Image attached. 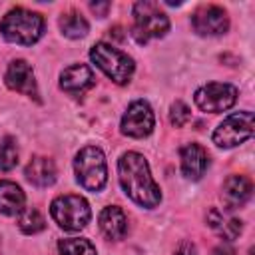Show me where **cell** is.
I'll return each mask as SVG.
<instances>
[{"label": "cell", "mask_w": 255, "mask_h": 255, "mask_svg": "<svg viewBox=\"0 0 255 255\" xmlns=\"http://www.w3.org/2000/svg\"><path fill=\"white\" fill-rule=\"evenodd\" d=\"M118 171H120V183L131 201L149 209L161 201L159 187L153 181L143 155L135 151L124 153L118 161Z\"/></svg>", "instance_id": "1"}, {"label": "cell", "mask_w": 255, "mask_h": 255, "mask_svg": "<svg viewBox=\"0 0 255 255\" xmlns=\"http://www.w3.org/2000/svg\"><path fill=\"white\" fill-rule=\"evenodd\" d=\"M0 32L8 42L20 46H32L34 42L40 40L44 32V18L26 8H14L2 18Z\"/></svg>", "instance_id": "2"}, {"label": "cell", "mask_w": 255, "mask_h": 255, "mask_svg": "<svg viewBox=\"0 0 255 255\" xmlns=\"http://www.w3.org/2000/svg\"><path fill=\"white\" fill-rule=\"evenodd\" d=\"M169 30V18L155 2H137L133 4V28L131 34L137 44H145L153 38L165 36Z\"/></svg>", "instance_id": "3"}, {"label": "cell", "mask_w": 255, "mask_h": 255, "mask_svg": "<svg viewBox=\"0 0 255 255\" xmlns=\"http://www.w3.org/2000/svg\"><path fill=\"white\" fill-rule=\"evenodd\" d=\"M90 58L110 80H114L120 86L129 82L133 68H135L133 60L126 52H122V50H118L106 42L94 44L90 50Z\"/></svg>", "instance_id": "4"}, {"label": "cell", "mask_w": 255, "mask_h": 255, "mask_svg": "<svg viewBox=\"0 0 255 255\" xmlns=\"http://www.w3.org/2000/svg\"><path fill=\"white\" fill-rule=\"evenodd\" d=\"M76 179L88 191H100L108 181V167L104 151L96 145H88L78 151L74 159Z\"/></svg>", "instance_id": "5"}, {"label": "cell", "mask_w": 255, "mask_h": 255, "mask_svg": "<svg viewBox=\"0 0 255 255\" xmlns=\"http://www.w3.org/2000/svg\"><path fill=\"white\" fill-rule=\"evenodd\" d=\"M50 213H52V219L66 231L84 229L92 217L90 203L84 197L72 195V193L56 197L50 205Z\"/></svg>", "instance_id": "6"}, {"label": "cell", "mask_w": 255, "mask_h": 255, "mask_svg": "<svg viewBox=\"0 0 255 255\" xmlns=\"http://www.w3.org/2000/svg\"><path fill=\"white\" fill-rule=\"evenodd\" d=\"M253 135V114L235 112L227 116L213 131V143L219 147H235Z\"/></svg>", "instance_id": "7"}, {"label": "cell", "mask_w": 255, "mask_h": 255, "mask_svg": "<svg viewBox=\"0 0 255 255\" xmlns=\"http://www.w3.org/2000/svg\"><path fill=\"white\" fill-rule=\"evenodd\" d=\"M235 100H237V88L221 82H209L201 86L193 96L195 106L201 112H209V114H219L229 110L235 104Z\"/></svg>", "instance_id": "8"}, {"label": "cell", "mask_w": 255, "mask_h": 255, "mask_svg": "<svg viewBox=\"0 0 255 255\" xmlns=\"http://www.w3.org/2000/svg\"><path fill=\"white\" fill-rule=\"evenodd\" d=\"M155 118L147 102L135 100L128 106V112L122 118V131L129 137H145L153 131Z\"/></svg>", "instance_id": "9"}, {"label": "cell", "mask_w": 255, "mask_h": 255, "mask_svg": "<svg viewBox=\"0 0 255 255\" xmlns=\"http://www.w3.org/2000/svg\"><path fill=\"white\" fill-rule=\"evenodd\" d=\"M191 24H193V30L201 36H219V34L227 32L229 18L223 8L209 4V6H201L193 12Z\"/></svg>", "instance_id": "10"}, {"label": "cell", "mask_w": 255, "mask_h": 255, "mask_svg": "<svg viewBox=\"0 0 255 255\" xmlns=\"http://www.w3.org/2000/svg\"><path fill=\"white\" fill-rule=\"evenodd\" d=\"M4 82H6V86H8L10 90H14V92H20V94L38 98L36 78H34L32 66H30L26 60H14V62L8 66V70H6Z\"/></svg>", "instance_id": "11"}, {"label": "cell", "mask_w": 255, "mask_h": 255, "mask_svg": "<svg viewBox=\"0 0 255 255\" xmlns=\"http://www.w3.org/2000/svg\"><path fill=\"white\" fill-rule=\"evenodd\" d=\"M96 84L94 72L86 64H74L68 66L60 76V88L72 96H80L86 90H90Z\"/></svg>", "instance_id": "12"}, {"label": "cell", "mask_w": 255, "mask_h": 255, "mask_svg": "<svg viewBox=\"0 0 255 255\" xmlns=\"http://www.w3.org/2000/svg\"><path fill=\"white\" fill-rule=\"evenodd\" d=\"M181 171L187 179H199L207 165H209V159H207V151L199 145V143H187L181 147Z\"/></svg>", "instance_id": "13"}, {"label": "cell", "mask_w": 255, "mask_h": 255, "mask_svg": "<svg viewBox=\"0 0 255 255\" xmlns=\"http://www.w3.org/2000/svg\"><path fill=\"white\" fill-rule=\"evenodd\" d=\"M253 185L251 179L245 175H229L223 183V201L229 209H237L245 205L251 197Z\"/></svg>", "instance_id": "14"}, {"label": "cell", "mask_w": 255, "mask_h": 255, "mask_svg": "<svg viewBox=\"0 0 255 255\" xmlns=\"http://www.w3.org/2000/svg\"><path fill=\"white\" fill-rule=\"evenodd\" d=\"M100 229L108 239L120 241L128 233V217L118 205H110L100 213Z\"/></svg>", "instance_id": "15"}, {"label": "cell", "mask_w": 255, "mask_h": 255, "mask_svg": "<svg viewBox=\"0 0 255 255\" xmlns=\"http://www.w3.org/2000/svg\"><path fill=\"white\" fill-rule=\"evenodd\" d=\"M26 179L38 187H48L56 181V165L50 157H44V155H36L28 161L26 165Z\"/></svg>", "instance_id": "16"}, {"label": "cell", "mask_w": 255, "mask_h": 255, "mask_svg": "<svg viewBox=\"0 0 255 255\" xmlns=\"http://www.w3.org/2000/svg\"><path fill=\"white\" fill-rule=\"evenodd\" d=\"M24 191L14 181H0V211L4 215H16L24 209Z\"/></svg>", "instance_id": "17"}, {"label": "cell", "mask_w": 255, "mask_h": 255, "mask_svg": "<svg viewBox=\"0 0 255 255\" xmlns=\"http://www.w3.org/2000/svg\"><path fill=\"white\" fill-rule=\"evenodd\" d=\"M60 28H62L64 36H68V38H82V36L88 34L90 24H88V20L82 14L68 12V14H64L60 18Z\"/></svg>", "instance_id": "18"}, {"label": "cell", "mask_w": 255, "mask_h": 255, "mask_svg": "<svg viewBox=\"0 0 255 255\" xmlns=\"http://www.w3.org/2000/svg\"><path fill=\"white\" fill-rule=\"evenodd\" d=\"M58 251L60 255H98L96 247L88 239H78V237L62 239L58 243Z\"/></svg>", "instance_id": "19"}, {"label": "cell", "mask_w": 255, "mask_h": 255, "mask_svg": "<svg viewBox=\"0 0 255 255\" xmlns=\"http://www.w3.org/2000/svg\"><path fill=\"white\" fill-rule=\"evenodd\" d=\"M18 225L24 233L32 235V233H38L46 227V221L42 217V213L34 207H28V209H22L20 211V217H18Z\"/></svg>", "instance_id": "20"}, {"label": "cell", "mask_w": 255, "mask_h": 255, "mask_svg": "<svg viewBox=\"0 0 255 255\" xmlns=\"http://www.w3.org/2000/svg\"><path fill=\"white\" fill-rule=\"evenodd\" d=\"M18 163V147H16V141L12 137H2L0 139V169L2 171H8L12 167H16Z\"/></svg>", "instance_id": "21"}, {"label": "cell", "mask_w": 255, "mask_h": 255, "mask_svg": "<svg viewBox=\"0 0 255 255\" xmlns=\"http://www.w3.org/2000/svg\"><path fill=\"white\" fill-rule=\"evenodd\" d=\"M215 231H217L223 239L233 241V239L241 233V221H239V219H233V217H229V219L221 217V219H219V223L215 225Z\"/></svg>", "instance_id": "22"}, {"label": "cell", "mask_w": 255, "mask_h": 255, "mask_svg": "<svg viewBox=\"0 0 255 255\" xmlns=\"http://www.w3.org/2000/svg\"><path fill=\"white\" fill-rule=\"evenodd\" d=\"M189 118H191L189 108H187L183 102L177 100V102L171 106V112H169V120H171V124H173L175 128H183V126L189 122Z\"/></svg>", "instance_id": "23"}, {"label": "cell", "mask_w": 255, "mask_h": 255, "mask_svg": "<svg viewBox=\"0 0 255 255\" xmlns=\"http://www.w3.org/2000/svg\"><path fill=\"white\" fill-rule=\"evenodd\" d=\"M175 255H197V249L191 241H181L177 247H175Z\"/></svg>", "instance_id": "24"}, {"label": "cell", "mask_w": 255, "mask_h": 255, "mask_svg": "<svg viewBox=\"0 0 255 255\" xmlns=\"http://www.w3.org/2000/svg\"><path fill=\"white\" fill-rule=\"evenodd\" d=\"M211 255H235V251H233V247H229V245H219V247L213 249Z\"/></svg>", "instance_id": "25"}, {"label": "cell", "mask_w": 255, "mask_h": 255, "mask_svg": "<svg viewBox=\"0 0 255 255\" xmlns=\"http://www.w3.org/2000/svg\"><path fill=\"white\" fill-rule=\"evenodd\" d=\"M90 8H92L94 12H102V14H104V12L110 8V2H102V4H90Z\"/></svg>", "instance_id": "26"}]
</instances>
